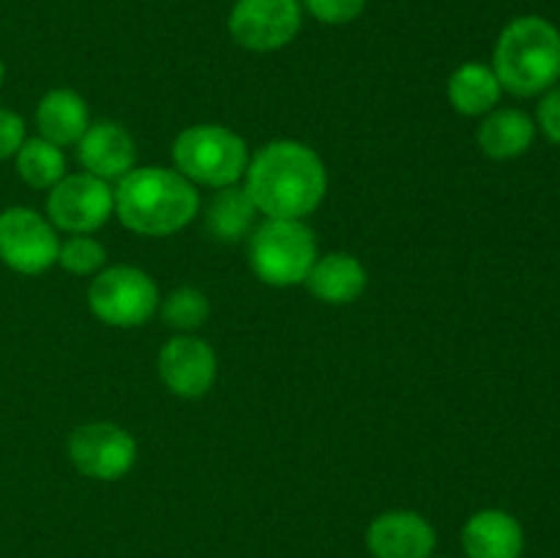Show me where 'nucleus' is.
Wrapping results in <instances>:
<instances>
[{"instance_id": "obj_22", "label": "nucleus", "mask_w": 560, "mask_h": 558, "mask_svg": "<svg viewBox=\"0 0 560 558\" xmlns=\"http://www.w3.org/2000/svg\"><path fill=\"white\" fill-rule=\"evenodd\" d=\"M58 266L74 277H96L107 266V249L93 235H69L60 241Z\"/></svg>"}, {"instance_id": "obj_13", "label": "nucleus", "mask_w": 560, "mask_h": 558, "mask_svg": "<svg viewBox=\"0 0 560 558\" xmlns=\"http://www.w3.org/2000/svg\"><path fill=\"white\" fill-rule=\"evenodd\" d=\"M82 170L104 181H120L137 167V142L115 120H91L74 146Z\"/></svg>"}, {"instance_id": "obj_14", "label": "nucleus", "mask_w": 560, "mask_h": 558, "mask_svg": "<svg viewBox=\"0 0 560 558\" xmlns=\"http://www.w3.org/2000/svg\"><path fill=\"white\" fill-rule=\"evenodd\" d=\"M465 558H523L525 528L506 509H479L463 525Z\"/></svg>"}, {"instance_id": "obj_15", "label": "nucleus", "mask_w": 560, "mask_h": 558, "mask_svg": "<svg viewBox=\"0 0 560 558\" xmlns=\"http://www.w3.org/2000/svg\"><path fill=\"white\" fill-rule=\"evenodd\" d=\"M304 284L323 304H353L366 290V268L355 255H348V252H328V255H317L315 266L306 274Z\"/></svg>"}, {"instance_id": "obj_10", "label": "nucleus", "mask_w": 560, "mask_h": 558, "mask_svg": "<svg viewBox=\"0 0 560 558\" xmlns=\"http://www.w3.org/2000/svg\"><path fill=\"white\" fill-rule=\"evenodd\" d=\"M69 460L93 481H118L135 468L137 441L115 421H88L69 435Z\"/></svg>"}, {"instance_id": "obj_6", "label": "nucleus", "mask_w": 560, "mask_h": 558, "mask_svg": "<svg viewBox=\"0 0 560 558\" xmlns=\"http://www.w3.org/2000/svg\"><path fill=\"white\" fill-rule=\"evenodd\" d=\"M156 282L137 266H104L88 288L93 317L113 328H137L159 310Z\"/></svg>"}, {"instance_id": "obj_20", "label": "nucleus", "mask_w": 560, "mask_h": 558, "mask_svg": "<svg viewBox=\"0 0 560 558\" xmlns=\"http://www.w3.org/2000/svg\"><path fill=\"white\" fill-rule=\"evenodd\" d=\"M16 175L25 181L31 189H52L69 170H66V153L55 142L44 137H27L14 156Z\"/></svg>"}, {"instance_id": "obj_7", "label": "nucleus", "mask_w": 560, "mask_h": 558, "mask_svg": "<svg viewBox=\"0 0 560 558\" xmlns=\"http://www.w3.org/2000/svg\"><path fill=\"white\" fill-rule=\"evenodd\" d=\"M60 239L44 213L27 206L0 211V263L22 277H38L58 266Z\"/></svg>"}, {"instance_id": "obj_26", "label": "nucleus", "mask_w": 560, "mask_h": 558, "mask_svg": "<svg viewBox=\"0 0 560 558\" xmlns=\"http://www.w3.org/2000/svg\"><path fill=\"white\" fill-rule=\"evenodd\" d=\"M3 82H5V63L3 58H0V88H3Z\"/></svg>"}, {"instance_id": "obj_9", "label": "nucleus", "mask_w": 560, "mask_h": 558, "mask_svg": "<svg viewBox=\"0 0 560 558\" xmlns=\"http://www.w3.org/2000/svg\"><path fill=\"white\" fill-rule=\"evenodd\" d=\"M301 22V0H235L228 14V31L249 53H277L293 44Z\"/></svg>"}, {"instance_id": "obj_23", "label": "nucleus", "mask_w": 560, "mask_h": 558, "mask_svg": "<svg viewBox=\"0 0 560 558\" xmlns=\"http://www.w3.org/2000/svg\"><path fill=\"white\" fill-rule=\"evenodd\" d=\"M301 5L323 25H348L364 14L366 0H301Z\"/></svg>"}, {"instance_id": "obj_24", "label": "nucleus", "mask_w": 560, "mask_h": 558, "mask_svg": "<svg viewBox=\"0 0 560 558\" xmlns=\"http://www.w3.org/2000/svg\"><path fill=\"white\" fill-rule=\"evenodd\" d=\"M536 129L560 148V82L552 85L550 91L539 96V107H536Z\"/></svg>"}, {"instance_id": "obj_4", "label": "nucleus", "mask_w": 560, "mask_h": 558, "mask_svg": "<svg viewBox=\"0 0 560 558\" xmlns=\"http://www.w3.org/2000/svg\"><path fill=\"white\" fill-rule=\"evenodd\" d=\"M249 159L244 137L222 124L189 126L173 142L175 170L195 186H208L213 191L244 181Z\"/></svg>"}, {"instance_id": "obj_5", "label": "nucleus", "mask_w": 560, "mask_h": 558, "mask_svg": "<svg viewBox=\"0 0 560 558\" xmlns=\"http://www.w3.org/2000/svg\"><path fill=\"white\" fill-rule=\"evenodd\" d=\"M317 255V239L304 219H266L249 233V266L271 288L304 284Z\"/></svg>"}, {"instance_id": "obj_21", "label": "nucleus", "mask_w": 560, "mask_h": 558, "mask_svg": "<svg viewBox=\"0 0 560 558\" xmlns=\"http://www.w3.org/2000/svg\"><path fill=\"white\" fill-rule=\"evenodd\" d=\"M159 312H162V321L175 332L191 334L211 317V301L200 288L180 284L167 299L159 301Z\"/></svg>"}, {"instance_id": "obj_1", "label": "nucleus", "mask_w": 560, "mask_h": 558, "mask_svg": "<svg viewBox=\"0 0 560 558\" xmlns=\"http://www.w3.org/2000/svg\"><path fill=\"white\" fill-rule=\"evenodd\" d=\"M244 189L266 219H306L326 200L328 173L306 142L271 140L249 159Z\"/></svg>"}, {"instance_id": "obj_2", "label": "nucleus", "mask_w": 560, "mask_h": 558, "mask_svg": "<svg viewBox=\"0 0 560 558\" xmlns=\"http://www.w3.org/2000/svg\"><path fill=\"white\" fill-rule=\"evenodd\" d=\"M200 213V191L178 170L148 164L115 184V217L137 235L180 233Z\"/></svg>"}, {"instance_id": "obj_12", "label": "nucleus", "mask_w": 560, "mask_h": 558, "mask_svg": "<svg viewBox=\"0 0 560 558\" xmlns=\"http://www.w3.org/2000/svg\"><path fill=\"white\" fill-rule=\"evenodd\" d=\"M366 550L372 558H430L438 547V531L413 509H388L366 525Z\"/></svg>"}, {"instance_id": "obj_17", "label": "nucleus", "mask_w": 560, "mask_h": 558, "mask_svg": "<svg viewBox=\"0 0 560 558\" xmlns=\"http://www.w3.org/2000/svg\"><path fill=\"white\" fill-rule=\"evenodd\" d=\"M91 126L85 98L71 88H52L36 104L38 137L55 142L58 148H71L80 142Z\"/></svg>"}, {"instance_id": "obj_18", "label": "nucleus", "mask_w": 560, "mask_h": 558, "mask_svg": "<svg viewBox=\"0 0 560 558\" xmlns=\"http://www.w3.org/2000/svg\"><path fill=\"white\" fill-rule=\"evenodd\" d=\"M446 96L448 104L465 118H485L501 104L503 85L490 63L468 60L452 71L446 82Z\"/></svg>"}, {"instance_id": "obj_3", "label": "nucleus", "mask_w": 560, "mask_h": 558, "mask_svg": "<svg viewBox=\"0 0 560 558\" xmlns=\"http://www.w3.org/2000/svg\"><path fill=\"white\" fill-rule=\"evenodd\" d=\"M492 71L503 93L534 98L560 82V31L539 14L514 16L498 33Z\"/></svg>"}, {"instance_id": "obj_8", "label": "nucleus", "mask_w": 560, "mask_h": 558, "mask_svg": "<svg viewBox=\"0 0 560 558\" xmlns=\"http://www.w3.org/2000/svg\"><path fill=\"white\" fill-rule=\"evenodd\" d=\"M115 217V189L91 173H66L47 191V219L69 235H91Z\"/></svg>"}, {"instance_id": "obj_11", "label": "nucleus", "mask_w": 560, "mask_h": 558, "mask_svg": "<svg viewBox=\"0 0 560 558\" xmlns=\"http://www.w3.org/2000/svg\"><path fill=\"white\" fill-rule=\"evenodd\" d=\"M217 370L213 348L195 334H178L159 350V377L175 397H206L217 383Z\"/></svg>"}, {"instance_id": "obj_25", "label": "nucleus", "mask_w": 560, "mask_h": 558, "mask_svg": "<svg viewBox=\"0 0 560 558\" xmlns=\"http://www.w3.org/2000/svg\"><path fill=\"white\" fill-rule=\"evenodd\" d=\"M27 140V126L22 115H16L14 109L0 107V162L5 159H14L16 151L22 148V142Z\"/></svg>"}, {"instance_id": "obj_19", "label": "nucleus", "mask_w": 560, "mask_h": 558, "mask_svg": "<svg viewBox=\"0 0 560 558\" xmlns=\"http://www.w3.org/2000/svg\"><path fill=\"white\" fill-rule=\"evenodd\" d=\"M202 224L213 241L222 244H238L249 239L257 224V208L244 186H224L213 191L211 202L202 211Z\"/></svg>"}, {"instance_id": "obj_16", "label": "nucleus", "mask_w": 560, "mask_h": 558, "mask_svg": "<svg viewBox=\"0 0 560 558\" xmlns=\"http://www.w3.org/2000/svg\"><path fill=\"white\" fill-rule=\"evenodd\" d=\"M536 120L530 118L525 109L520 107H495L481 118L479 129H476V142H479L481 153L495 162H509V159H520L534 148Z\"/></svg>"}, {"instance_id": "obj_27", "label": "nucleus", "mask_w": 560, "mask_h": 558, "mask_svg": "<svg viewBox=\"0 0 560 558\" xmlns=\"http://www.w3.org/2000/svg\"><path fill=\"white\" fill-rule=\"evenodd\" d=\"M430 558H446V556H435V553H432V556Z\"/></svg>"}]
</instances>
